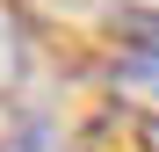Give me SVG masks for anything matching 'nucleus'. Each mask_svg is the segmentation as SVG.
<instances>
[{
  "label": "nucleus",
  "instance_id": "1",
  "mask_svg": "<svg viewBox=\"0 0 159 152\" xmlns=\"http://www.w3.org/2000/svg\"><path fill=\"white\" fill-rule=\"evenodd\" d=\"M22 72H29V36H22L15 0H0V101L22 87Z\"/></svg>",
  "mask_w": 159,
  "mask_h": 152
},
{
  "label": "nucleus",
  "instance_id": "2",
  "mask_svg": "<svg viewBox=\"0 0 159 152\" xmlns=\"http://www.w3.org/2000/svg\"><path fill=\"white\" fill-rule=\"evenodd\" d=\"M109 22L130 58H159V7H109Z\"/></svg>",
  "mask_w": 159,
  "mask_h": 152
}]
</instances>
